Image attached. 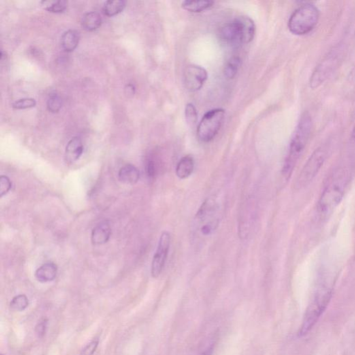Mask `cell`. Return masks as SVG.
Here are the masks:
<instances>
[{
    "mask_svg": "<svg viewBox=\"0 0 355 355\" xmlns=\"http://www.w3.org/2000/svg\"><path fill=\"white\" fill-rule=\"evenodd\" d=\"M102 23V19L99 13L92 11L86 13L82 18L81 25L86 31H92L99 29Z\"/></svg>",
    "mask_w": 355,
    "mask_h": 355,
    "instance_id": "obj_18",
    "label": "cell"
},
{
    "mask_svg": "<svg viewBox=\"0 0 355 355\" xmlns=\"http://www.w3.org/2000/svg\"><path fill=\"white\" fill-rule=\"evenodd\" d=\"M126 7V3L122 0H109L103 5V11L108 16H113L122 12Z\"/></svg>",
    "mask_w": 355,
    "mask_h": 355,
    "instance_id": "obj_20",
    "label": "cell"
},
{
    "mask_svg": "<svg viewBox=\"0 0 355 355\" xmlns=\"http://www.w3.org/2000/svg\"><path fill=\"white\" fill-rule=\"evenodd\" d=\"M37 105V101L32 98H23V99H19L18 101L14 102L13 104V108L18 110L21 109H31Z\"/></svg>",
    "mask_w": 355,
    "mask_h": 355,
    "instance_id": "obj_26",
    "label": "cell"
},
{
    "mask_svg": "<svg viewBox=\"0 0 355 355\" xmlns=\"http://www.w3.org/2000/svg\"><path fill=\"white\" fill-rule=\"evenodd\" d=\"M62 104L61 98L56 94H52L47 100V109L53 113H58L61 109Z\"/></svg>",
    "mask_w": 355,
    "mask_h": 355,
    "instance_id": "obj_25",
    "label": "cell"
},
{
    "mask_svg": "<svg viewBox=\"0 0 355 355\" xmlns=\"http://www.w3.org/2000/svg\"><path fill=\"white\" fill-rule=\"evenodd\" d=\"M170 245H171V235L167 231L163 232L160 235L158 248L153 258L152 275L154 278H156L161 274L165 262L167 261Z\"/></svg>",
    "mask_w": 355,
    "mask_h": 355,
    "instance_id": "obj_10",
    "label": "cell"
},
{
    "mask_svg": "<svg viewBox=\"0 0 355 355\" xmlns=\"http://www.w3.org/2000/svg\"><path fill=\"white\" fill-rule=\"evenodd\" d=\"M218 203L216 200L209 198L204 202L196 214L195 231L201 237H207L216 230L220 222Z\"/></svg>",
    "mask_w": 355,
    "mask_h": 355,
    "instance_id": "obj_7",
    "label": "cell"
},
{
    "mask_svg": "<svg viewBox=\"0 0 355 355\" xmlns=\"http://www.w3.org/2000/svg\"><path fill=\"white\" fill-rule=\"evenodd\" d=\"M326 158L327 151L324 147H319L313 152L296 179V190H302L312 182L324 165Z\"/></svg>",
    "mask_w": 355,
    "mask_h": 355,
    "instance_id": "obj_8",
    "label": "cell"
},
{
    "mask_svg": "<svg viewBox=\"0 0 355 355\" xmlns=\"http://www.w3.org/2000/svg\"><path fill=\"white\" fill-rule=\"evenodd\" d=\"M214 5V3L211 1H188L183 2L182 7L183 9L189 12L192 13H201L204 11H206L209 9L212 6Z\"/></svg>",
    "mask_w": 355,
    "mask_h": 355,
    "instance_id": "obj_19",
    "label": "cell"
},
{
    "mask_svg": "<svg viewBox=\"0 0 355 355\" xmlns=\"http://www.w3.org/2000/svg\"><path fill=\"white\" fill-rule=\"evenodd\" d=\"M312 120L308 113L302 115L291 139L288 155L282 167V175L286 180L290 179L310 137Z\"/></svg>",
    "mask_w": 355,
    "mask_h": 355,
    "instance_id": "obj_2",
    "label": "cell"
},
{
    "mask_svg": "<svg viewBox=\"0 0 355 355\" xmlns=\"http://www.w3.org/2000/svg\"><path fill=\"white\" fill-rule=\"evenodd\" d=\"M332 296V289L323 285L319 288L305 311L303 323L298 332V337L309 333L326 310Z\"/></svg>",
    "mask_w": 355,
    "mask_h": 355,
    "instance_id": "obj_4",
    "label": "cell"
},
{
    "mask_svg": "<svg viewBox=\"0 0 355 355\" xmlns=\"http://www.w3.org/2000/svg\"><path fill=\"white\" fill-rule=\"evenodd\" d=\"M118 177L121 182L125 184L134 185L138 182L140 173L137 167L131 164H128L121 168Z\"/></svg>",
    "mask_w": 355,
    "mask_h": 355,
    "instance_id": "obj_15",
    "label": "cell"
},
{
    "mask_svg": "<svg viewBox=\"0 0 355 355\" xmlns=\"http://www.w3.org/2000/svg\"><path fill=\"white\" fill-rule=\"evenodd\" d=\"M45 4V9L49 12L52 13H62L65 10L67 7V3L66 1L56 2H43Z\"/></svg>",
    "mask_w": 355,
    "mask_h": 355,
    "instance_id": "obj_23",
    "label": "cell"
},
{
    "mask_svg": "<svg viewBox=\"0 0 355 355\" xmlns=\"http://www.w3.org/2000/svg\"><path fill=\"white\" fill-rule=\"evenodd\" d=\"M145 169H146L147 175L149 177V179H154V178L156 176L158 171V165H157L156 162L155 161L154 159L149 158V159L147 160L146 166H145Z\"/></svg>",
    "mask_w": 355,
    "mask_h": 355,
    "instance_id": "obj_27",
    "label": "cell"
},
{
    "mask_svg": "<svg viewBox=\"0 0 355 355\" xmlns=\"http://www.w3.org/2000/svg\"><path fill=\"white\" fill-rule=\"evenodd\" d=\"M351 141H352L353 147H355V126L354 131L352 132V137H351Z\"/></svg>",
    "mask_w": 355,
    "mask_h": 355,
    "instance_id": "obj_32",
    "label": "cell"
},
{
    "mask_svg": "<svg viewBox=\"0 0 355 355\" xmlns=\"http://www.w3.org/2000/svg\"><path fill=\"white\" fill-rule=\"evenodd\" d=\"M80 35L75 29H69L64 32L61 37V45L63 50L67 52L75 50L78 46Z\"/></svg>",
    "mask_w": 355,
    "mask_h": 355,
    "instance_id": "obj_17",
    "label": "cell"
},
{
    "mask_svg": "<svg viewBox=\"0 0 355 355\" xmlns=\"http://www.w3.org/2000/svg\"><path fill=\"white\" fill-rule=\"evenodd\" d=\"M319 17L320 13L316 6L309 3L301 5L290 16L289 30L296 36L308 34L316 27Z\"/></svg>",
    "mask_w": 355,
    "mask_h": 355,
    "instance_id": "obj_6",
    "label": "cell"
},
{
    "mask_svg": "<svg viewBox=\"0 0 355 355\" xmlns=\"http://www.w3.org/2000/svg\"><path fill=\"white\" fill-rule=\"evenodd\" d=\"M135 86H133V85L132 84H128L127 86H126L125 88V94H127L128 97H132V96L134 95V94H135Z\"/></svg>",
    "mask_w": 355,
    "mask_h": 355,
    "instance_id": "obj_31",
    "label": "cell"
},
{
    "mask_svg": "<svg viewBox=\"0 0 355 355\" xmlns=\"http://www.w3.org/2000/svg\"><path fill=\"white\" fill-rule=\"evenodd\" d=\"M99 345V340L94 339L81 351V355H93Z\"/></svg>",
    "mask_w": 355,
    "mask_h": 355,
    "instance_id": "obj_30",
    "label": "cell"
},
{
    "mask_svg": "<svg viewBox=\"0 0 355 355\" xmlns=\"http://www.w3.org/2000/svg\"><path fill=\"white\" fill-rule=\"evenodd\" d=\"M241 65L240 58L237 56H234L228 60L224 68L225 76L228 79H233L239 71Z\"/></svg>",
    "mask_w": 355,
    "mask_h": 355,
    "instance_id": "obj_21",
    "label": "cell"
},
{
    "mask_svg": "<svg viewBox=\"0 0 355 355\" xmlns=\"http://www.w3.org/2000/svg\"><path fill=\"white\" fill-rule=\"evenodd\" d=\"M58 266L52 262H46L36 271L35 277L40 282H52L56 278Z\"/></svg>",
    "mask_w": 355,
    "mask_h": 355,
    "instance_id": "obj_14",
    "label": "cell"
},
{
    "mask_svg": "<svg viewBox=\"0 0 355 355\" xmlns=\"http://www.w3.org/2000/svg\"><path fill=\"white\" fill-rule=\"evenodd\" d=\"M12 183L8 176L2 175L0 177V196L6 195L10 191Z\"/></svg>",
    "mask_w": 355,
    "mask_h": 355,
    "instance_id": "obj_28",
    "label": "cell"
},
{
    "mask_svg": "<svg viewBox=\"0 0 355 355\" xmlns=\"http://www.w3.org/2000/svg\"><path fill=\"white\" fill-rule=\"evenodd\" d=\"M208 75L206 69L201 66L190 65L187 66L183 75L184 85L187 90L190 92H196L203 86L207 81Z\"/></svg>",
    "mask_w": 355,
    "mask_h": 355,
    "instance_id": "obj_11",
    "label": "cell"
},
{
    "mask_svg": "<svg viewBox=\"0 0 355 355\" xmlns=\"http://www.w3.org/2000/svg\"><path fill=\"white\" fill-rule=\"evenodd\" d=\"M2 355H4V354H2Z\"/></svg>",
    "mask_w": 355,
    "mask_h": 355,
    "instance_id": "obj_35",
    "label": "cell"
},
{
    "mask_svg": "<svg viewBox=\"0 0 355 355\" xmlns=\"http://www.w3.org/2000/svg\"><path fill=\"white\" fill-rule=\"evenodd\" d=\"M344 47L337 45L330 51L313 70L309 79V86L316 89L331 77L343 62Z\"/></svg>",
    "mask_w": 355,
    "mask_h": 355,
    "instance_id": "obj_5",
    "label": "cell"
},
{
    "mask_svg": "<svg viewBox=\"0 0 355 355\" xmlns=\"http://www.w3.org/2000/svg\"><path fill=\"white\" fill-rule=\"evenodd\" d=\"M351 80L354 82V84H355V67L354 69V71L352 72V75H351Z\"/></svg>",
    "mask_w": 355,
    "mask_h": 355,
    "instance_id": "obj_33",
    "label": "cell"
},
{
    "mask_svg": "<svg viewBox=\"0 0 355 355\" xmlns=\"http://www.w3.org/2000/svg\"><path fill=\"white\" fill-rule=\"evenodd\" d=\"M201 355H211V350H208L205 351V352L202 353V354Z\"/></svg>",
    "mask_w": 355,
    "mask_h": 355,
    "instance_id": "obj_34",
    "label": "cell"
},
{
    "mask_svg": "<svg viewBox=\"0 0 355 355\" xmlns=\"http://www.w3.org/2000/svg\"><path fill=\"white\" fill-rule=\"evenodd\" d=\"M225 111L215 109L204 115L197 128L198 138L202 143H209L220 132L225 120Z\"/></svg>",
    "mask_w": 355,
    "mask_h": 355,
    "instance_id": "obj_9",
    "label": "cell"
},
{
    "mask_svg": "<svg viewBox=\"0 0 355 355\" xmlns=\"http://www.w3.org/2000/svg\"><path fill=\"white\" fill-rule=\"evenodd\" d=\"M350 176V172L342 168L335 170L330 175L317 202L316 214L319 220L329 218L339 206L344 197Z\"/></svg>",
    "mask_w": 355,
    "mask_h": 355,
    "instance_id": "obj_1",
    "label": "cell"
},
{
    "mask_svg": "<svg viewBox=\"0 0 355 355\" xmlns=\"http://www.w3.org/2000/svg\"><path fill=\"white\" fill-rule=\"evenodd\" d=\"M47 324H48V321L46 318H43L40 321L39 324L37 325L35 332L38 337L43 338L44 337L47 332Z\"/></svg>",
    "mask_w": 355,
    "mask_h": 355,
    "instance_id": "obj_29",
    "label": "cell"
},
{
    "mask_svg": "<svg viewBox=\"0 0 355 355\" xmlns=\"http://www.w3.org/2000/svg\"><path fill=\"white\" fill-rule=\"evenodd\" d=\"M84 152V145L80 137H74L67 143L65 149V160L69 163H73L81 156Z\"/></svg>",
    "mask_w": 355,
    "mask_h": 355,
    "instance_id": "obj_13",
    "label": "cell"
},
{
    "mask_svg": "<svg viewBox=\"0 0 355 355\" xmlns=\"http://www.w3.org/2000/svg\"><path fill=\"white\" fill-rule=\"evenodd\" d=\"M256 31L254 20L248 17L241 16L223 26L220 38L226 44L239 46L251 43L254 39Z\"/></svg>",
    "mask_w": 355,
    "mask_h": 355,
    "instance_id": "obj_3",
    "label": "cell"
},
{
    "mask_svg": "<svg viewBox=\"0 0 355 355\" xmlns=\"http://www.w3.org/2000/svg\"><path fill=\"white\" fill-rule=\"evenodd\" d=\"M111 226L109 220L102 221L92 229L91 241L92 244L102 245L107 243L111 235Z\"/></svg>",
    "mask_w": 355,
    "mask_h": 355,
    "instance_id": "obj_12",
    "label": "cell"
},
{
    "mask_svg": "<svg viewBox=\"0 0 355 355\" xmlns=\"http://www.w3.org/2000/svg\"><path fill=\"white\" fill-rule=\"evenodd\" d=\"M29 306V299L24 294L15 296L11 300L10 307L11 309L17 311L25 310Z\"/></svg>",
    "mask_w": 355,
    "mask_h": 355,
    "instance_id": "obj_22",
    "label": "cell"
},
{
    "mask_svg": "<svg viewBox=\"0 0 355 355\" xmlns=\"http://www.w3.org/2000/svg\"><path fill=\"white\" fill-rule=\"evenodd\" d=\"M186 120L189 125L193 126L196 124L198 120V113L196 107L192 103H188L185 111Z\"/></svg>",
    "mask_w": 355,
    "mask_h": 355,
    "instance_id": "obj_24",
    "label": "cell"
},
{
    "mask_svg": "<svg viewBox=\"0 0 355 355\" xmlns=\"http://www.w3.org/2000/svg\"><path fill=\"white\" fill-rule=\"evenodd\" d=\"M194 169V158L191 156L183 157L175 169V173L179 179H186L190 177Z\"/></svg>",
    "mask_w": 355,
    "mask_h": 355,
    "instance_id": "obj_16",
    "label": "cell"
}]
</instances>
